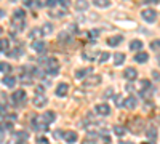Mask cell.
<instances>
[{"mask_svg": "<svg viewBox=\"0 0 160 144\" xmlns=\"http://www.w3.org/2000/svg\"><path fill=\"white\" fill-rule=\"evenodd\" d=\"M32 102H34V106H35V107H38V109H40V107H45V106H47L48 99H47L43 95H37V98H34V101H32Z\"/></svg>", "mask_w": 160, "mask_h": 144, "instance_id": "cell-9", "label": "cell"}, {"mask_svg": "<svg viewBox=\"0 0 160 144\" xmlns=\"http://www.w3.org/2000/svg\"><path fill=\"white\" fill-rule=\"evenodd\" d=\"M32 50L42 55V53H45V51H47V43L43 40H34L32 42Z\"/></svg>", "mask_w": 160, "mask_h": 144, "instance_id": "cell-6", "label": "cell"}, {"mask_svg": "<svg viewBox=\"0 0 160 144\" xmlns=\"http://www.w3.org/2000/svg\"><path fill=\"white\" fill-rule=\"evenodd\" d=\"M148 59H149V55L146 53V51H141V53H138V55L135 56V61H136V62H139V64H144Z\"/></svg>", "mask_w": 160, "mask_h": 144, "instance_id": "cell-17", "label": "cell"}, {"mask_svg": "<svg viewBox=\"0 0 160 144\" xmlns=\"http://www.w3.org/2000/svg\"><path fill=\"white\" fill-rule=\"evenodd\" d=\"M148 138H149L151 141H152V139L155 141V138H157V130H155L154 127H151V128L148 130Z\"/></svg>", "mask_w": 160, "mask_h": 144, "instance_id": "cell-29", "label": "cell"}, {"mask_svg": "<svg viewBox=\"0 0 160 144\" xmlns=\"http://www.w3.org/2000/svg\"><path fill=\"white\" fill-rule=\"evenodd\" d=\"M146 3H154L155 5V3H158V0H146Z\"/></svg>", "mask_w": 160, "mask_h": 144, "instance_id": "cell-42", "label": "cell"}, {"mask_svg": "<svg viewBox=\"0 0 160 144\" xmlns=\"http://www.w3.org/2000/svg\"><path fill=\"white\" fill-rule=\"evenodd\" d=\"M142 144H151V142H142Z\"/></svg>", "mask_w": 160, "mask_h": 144, "instance_id": "cell-49", "label": "cell"}, {"mask_svg": "<svg viewBox=\"0 0 160 144\" xmlns=\"http://www.w3.org/2000/svg\"><path fill=\"white\" fill-rule=\"evenodd\" d=\"M13 18H21V19H26V10H22V8L15 10V13H13Z\"/></svg>", "mask_w": 160, "mask_h": 144, "instance_id": "cell-25", "label": "cell"}, {"mask_svg": "<svg viewBox=\"0 0 160 144\" xmlns=\"http://www.w3.org/2000/svg\"><path fill=\"white\" fill-rule=\"evenodd\" d=\"M16 144H28V142H26V141H18Z\"/></svg>", "mask_w": 160, "mask_h": 144, "instance_id": "cell-46", "label": "cell"}, {"mask_svg": "<svg viewBox=\"0 0 160 144\" xmlns=\"http://www.w3.org/2000/svg\"><path fill=\"white\" fill-rule=\"evenodd\" d=\"M2 32H3V29H2V27H0V34H2Z\"/></svg>", "mask_w": 160, "mask_h": 144, "instance_id": "cell-48", "label": "cell"}, {"mask_svg": "<svg viewBox=\"0 0 160 144\" xmlns=\"http://www.w3.org/2000/svg\"><path fill=\"white\" fill-rule=\"evenodd\" d=\"M149 88H151L149 80H141V90H149Z\"/></svg>", "mask_w": 160, "mask_h": 144, "instance_id": "cell-33", "label": "cell"}, {"mask_svg": "<svg viewBox=\"0 0 160 144\" xmlns=\"http://www.w3.org/2000/svg\"><path fill=\"white\" fill-rule=\"evenodd\" d=\"M95 5L99 8H108L111 5V0H95Z\"/></svg>", "mask_w": 160, "mask_h": 144, "instance_id": "cell-26", "label": "cell"}, {"mask_svg": "<svg viewBox=\"0 0 160 144\" xmlns=\"http://www.w3.org/2000/svg\"><path fill=\"white\" fill-rule=\"evenodd\" d=\"M21 82L24 83V85H32V75L28 72V74H22L21 75Z\"/></svg>", "mask_w": 160, "mask_h": 144, "instance_id": "cell-22", "label": "cell"}, {"mask_svg": "<svg viewBox=\"0 0 160 144\" xmlns=\"http://www.w3.org/2000/svg\"><path fill=\"white\" fill-rule=\"evenodd\" d=\"M125 78H127V80H136V77H138V71L135 69V67H128L127 71H125Z\"/></svg>", "mask_w": 160, "mask_h": 144, "instance_id": "cell-12", "label": "cell"}, {"mask_svg": "<svg viewBox=\"0 0 160 144\" xmlns=\"http://www.w3.org/2000/svg\"><path fill=\"white\" fill-rule=\"evenodd\" d=\"M10 2H16V0H10Z\"/></svg>", "mask_w": 160, "mask_h": 144, "instance_id": "cell-50", "label": "cell"}, {"mask_svg": "<svg viewBox=\"0 0 160 144\" xmlns=\"http://www.w3.org/2000/svg\"><path fill=\"white\" fill-rule=\"evenodd\" d=\"M130 48H131L133 51H138V50H141V48H142V42H141V40H131Z\"/></svg>", "mask_w": 160, "mask_h": 144, "instance_id": "cell-23", "label": "cell"}, {"mask_svg": "<svg viewBox=\"0 0 160 144\" xmlns=\"http://www.w3.org/2000/svg\"><path fill=\"white\" fill-rule=\"evenodd\" d=\"M62 138L66 139V142H69V144H74V142L77 141V138H78V136H77V133H75V132H66Z\"/></svg>", "mask_w": 160, "mask_h": 144, "instance_id": "cell-14", "label": "cell"}, {"mask_svg": "<svg viewBox=\"0 0 160 144\" xmlns=\"http://www.w3.org/2000/svg\"><path fill=\"white\" fill-rule=\"evenodd\" d=\"M37 144H50V141L47 138H43V136H38L37 138Z\"/></svg>", "mask_w": 160, "mask_h": 144, "instance_id": "cell-37", "label": "cell"}, {"mask_svg": "<svg viewBox=\"0 0 160 144\" xmlns=\"http://www.w3.org/2000/svg\"><path fill=\"white\" fill-rule=\"evenodd\" d=\"M120 42H122V35H115V37H109L108 38V45H111V47H115Z\"/></svg>", "mask_w": 160, "mask_h": 144, "instance_id": "cell-21", "label": "cell"}, {"mask_svg": "<svg viewBox=\"0 0 160 144\" xmlns=\"http://www.w3.org/2000/svg\"><path fill=\"white\" fill-rule=\"evenodd\" d=\"M15 138H16L18 141H26V139H28V133H24V132H18Z\"/></svg>", "mask_w": 160, "mask_h": 144, "instance_id": "cell-32", "label": "cell"}, {"mask_svg": "<svg viewBox=\"0 0 160 144\" xmlns=\"http://www.w3.org/2000/svg\"><path fill=\"white\" fill-rule=\"evenodd\" d=\"M59 2V5L62 7V8H68L69 5H71V0H58Z\"/></svg>", "mask_w": 160, "mask_h": 144, "instance_id": "cell-39", "label": "cell"}, {"mask_svg": "<svg viewBox=\"0 0 160 144\" xmlns=\"http://www.w3.org/2000/svg\"><path fill=\"white\" fill-rule=\"evenodd\" d=\"M98 34H99V31H98V29H93V31H90V32H88V37H90V38H96V37H98Z\"/></svg>", "mask_w": 160, "mask_h": 144, "instance_id": "cell-36", "label": "cell"}, {"mask_svg": "<svg viewBox=\"0 0 160 144\" xmlns=\"http://www.w3.org/2000/svg\"><path fill=\"white\" fill-rule=\"evenodd\" d=\"M136 104H138V101H136L135 96H128V98L123 101V106H125L127 109H135V107H136Z\"/></svg>", "mask_w": 160, "mask_h": 144, "instance_id": "cell-13", "label": "cell"}, {"mask_svg": "<svg viewBox=\"0 0 160 144\" xmlns=\"http://www.w3.org/2000/svg\"><path fill=\"white\" fill-rule=\"evenodd\" d=\"M141 16H142V19H144V21H148V22H154V21L157 19V13H155V10H152V8H146V10H142V11H141Z\"/></svg>", "mask_w": 160, "mask_h": 144, "instance_id": "cell-2", "label": "cell"}, {"mask_svg": "<svg viewBox=\"0 0 160 144\" xmlns=\"http://www.w3.org/2000/svg\"><path fill=\"white\" fill-rule=\"evenodd\" d=\"M58 40H59V42H69V40H71V37H69L68 32H64V31H62V32L58 35Z\"/></svg>", "mask_w": 160, "mask_h": 144, "instance_id": "cell-30", "label": "cell"}, {"mask_svg": "<svg viewBox=\"0 0 160 144\" xmlns=\"http://www.w3.org/2000/svg\"><path fill=\"white\" fill-rule=\"evenodd\" d=\"M2 82H3V85H5V87H8V88H13V87L16 85V78L13 77V75H5Z\"/></svg>", "mask_w": 160, "mask_h": 144, "instance_id": "cell-15", "label": "cell"}, {"mask_svg": "<svg viewBox=\"0 0 160 144\" xmlns=\"http://www.w3.org/2000/svg\"><path fill=\"white\" fill-rule=\"evenodd\" d=\"M157 62H158V66H160V55L157 56Z\"/></svg>", "mask_w": 160, "mask_h": 144, "instance_id": "cell-47", "label": "cell"}, {"mask_svg": "<svg viewBox=\"0 0 160 144\" xmlns=\"http://www.w3.org/2000/svg\"><path fill=\"white\" fill-rule=\"evenodd\" d=\"M101 83V75H98V74H91L90 77H88V80L83 83L85 87H98Z\"/></svg>", "mask_w": 160, "mask_h": 144, "instance_id": "cell-5", "label": "cell"}, {"mask_svg": "<svg viewBox=\"0 0 160 144\" xmlns=\"http://www.w3.org/2000/svg\"><path fill=\"white\" fill-rule=\"evenodd\" d=\"M90 72H93V69H91V67H90V69H78V71L75 72V78H78V80H80V78L87 77Z\"/></svg>", "mask_w": 160, "mask_h": 144, "instance_id": "cell-20", "label": "cell"}, {"mask_svg": "<svg viewBox=\"0 0 160 144\" xmlns=\"http://www.w3.org/2000/svg\"><path fill=\"white\" fill-rule=\"evenodd\" d=\"M120 144H133V142H131V141H122Z\"/></svg>", "mask_w": 160, "mask_h": 144, "instance_id": "cell-45", "label": "cell"}, {"mask_svg": "<svg viewBox=\"0 0 160 144\" xmlns=\"http://www.w3.org/2000/svg\"><path fill=\"white\" fill-rule=\"evenodd\" d=\"M42 64H43V67L47 69V74L50 77H55L59 74V64L55 58H43L42 59Z\"/></svg>", "mask_w": 160, "mask_h": 144, "instance_id": "cell-1", "label": "cell"}, {"mask_svg": "<svg viewBox=\"0 0 160 144\" xmlns=\"http://www.w3.org/2000/svg\"><path fill=\"white\" fill-rule=\"evenodd\" d=\"M0 72H3V74L11 72V66H10L8 62H0Z\"/></svg>", "mask_w": 160, "mask_h": 144, "instance_id": "cell-28", "label": "cell"}, {"mask_svg": "<svg viewBox=\"0 0 160 144\" xmlns=\"http://www.w3.org/2000/svg\"><path fill=\"white\" fill-rule=\"evenodd\" d=\"M151 48L155 51V50H160V40H152L151 42Z\"/></svg>", "mask_w": 160, "mask_h": 144, "instance_id": "cell-35", "label": "cell"}, {"mask_svg": "<svg viewBox=\"0 0 160 144\" xmlns=\"http://www.w3.org/2000/svg\"><path fill=\"white\" fill-rule=\"evenodd\" d=\"M7 119H8V120H16V114H8Z\"/></svg>", "mask_w": 160, "mask_h": 144, "instance_id": "cell-41", "label": "cell"}, {"mask_svg": "<svg viewBox=\"0 0 160 144\" xmlns=\"http://www.w3.org/2000/svg\"><path fill=\"white\" fill-rule=\"evenodd\" d=\"M8 47H10L8 38H0V51H8Z\"/></svg>", "mask_w": 160, "mask_h": 144, "instance_id": "cell-24", "label": "cell"}, {"mask_svg": "<svg viewBox=\"0 0 160 144\" xmlns=\"http://www.w3.org/2000/svg\"><path fill=\"white\" fill-rule=\"evenodd\" d=\"M22 2H24V5H31L32 0H22Z\"/></svg>", "mask_w": 160, "mask_h": 144, "instance_id": "cell-43", "label": "cell"}, {"mask_svg": "<svg viewBox=\"0 0 160 144\" xmlns=\"http://www.w3.org/2000/svg\"><path fill=\"white\" fill-rule=\"evenodd\" d=\"M3 16H5V11H3V10H0V19H2Z\"/></svg>", "mask_w": 160, "mask_h": 144, "instance_id": "cell-44", "label": "cell"}, {"mask_svg": "<svg viewBox=\"0 0 160 144\" xmlns=\"http://www.w3.org/2000/svg\"><path fill=\"white\" fill-rule=\"evenodd\" d=\"M55 119H56V114H55V112H51V111H47V112L42 115V122H43V125L53 123V122H55Z\"/></svg>", "mask_w": 160, "mask_h": 144, "instance_id": "cell-8", "label": "cell"}, {"mask_svg": "<svg viewBox=\"0 0 160 144\" xmlns=\"http://www.w3.org/2000/svg\"><path fill=\"white\" fill-rule=\"evenodd\" d=\"M141 128H142V122H141L139 119H136L135 122L130 125V130H131L133 133H139V130H141Z\"/></svg>", "mask_w": 160, "mask_h": 144, "instance_id": "cell-18", "label": "cell"}, {"mask_svg": "<svg viewBox=\"0 0 160 144\" xmlns=\"http://www.w3.org/2000/svg\"><path fill=\"white\" fill-rule=\"evenodd\" d=\"M56 2H58V0H48V3H47V5H48L50 8H55V5H56Z\"/></svg>", "mask_w": 160, "mask_h": 144, "instance_id": "cell-40", "label": "cell"}, {"mask_svg": "<svg viewBox=\"0 0 160 144\" xmlns=\"http://www.w3.org/2000/svg\"><path fill=\"white\" fill-rule=\"evenodd\" d=\"M112 99H114V102L117 104V106H123V101H122V96H120V95H117V96H114Z\"/></svg>", "mask_w": 160, "mask_h": 144, "instance_id": "cell-34", "label": "cell"}, {"mask_svg": "<svg viewBox=\"0 0 160 144\" xmlns=\"http://www.w3.org/2000/svg\"><path fill=\"white\" fill-rule=\"evenodd\" d=\"M13 102H16V104H22V102H26V91L24 90H18V91H15L13 93Z\"/></svg>", "mask_w": 160, "mask_h": 144, "instance_id": "cell-4", "label": "cell"}, {"mask_svg": "<svg viewBox=\"0 0 160 144\" xmlns=\"http://www.w3.org/2000/svg\"><path fill=\"white\" fill-rule=\"evenodd\" d=\"M0 142H2V136H0Z\"/></svg>", "mask_w": 160, "mask_h": 144, "instance_id": "cell-51", "label": "cell"}, {"mask_svg": "<svg viewBox=\"0 0 160 144\" xmlns=\"http://www.w3.org/2000/svg\"><path fill=\"white\" fill-rule=\"evenodd\" d=\"M95 112L98 115H109L111 114V107L106 102H101V104H96L95 106Z\"/></svg>", "mask_w": 160, "mask_h": 144, "instance_id": "cell-3", "label": "cell"}, {"mask_svg": "<svg viewBox=\"0 0 160 144\" xmlns=\"http://www.w3.org/2000/svg\"><path fill=\"white\" fill-rule=\"evenodd\" d=\"M125 132H127V130H125L122 125H115V127H114V133H115L117 136H123Z\"/></svg>", "mask_w": 160, "mask_h": 144, "instance_id": "cell-27", "label": "cell"}, {"mask_svg": "<svg viewBox=\"0 0 160 144\" xmlns=\"http://www.w3.org/2000/svg\"><path fill=\"white\" fill-rule=\"evenodd\" d=\"M51 32H53V24L51 22H45L42 26V29H40V34L42 35H50Z\"/></svg>", "mask_w": 160, "mask_h": 144, "instance_id": "cell-16", "label": "cell"}, {"mask_svg": "<svg viewBox=\"0 0 160 144\" xmlns=\"http://www.w3.org/2000/svg\"><path fill=\"white\" fill-rule=\"evenodd\" d=\"M11 26H13V29H16V31H22L24 26H26V19L13 18V19H11Z\"/></svg>", "mask_w": 160, "mask_h": 144, "instance_id": "cell-10", "label": "cell"}, {"mask_svg": "<svg viewBox=\"0 0 160 144\" xmlns=\"http://www.w3.org/2000/svg\"><path fill=\"white\" fill-rule=\"evenodd\" d=\"M68 93H69V85H68V83H59V85L56 87V96L64 98Z\"/></svg>", "mask_w": 160, "mask_h": 144, "instance_id": "cell-7", "label": "cell"}, {"mask_svg": "<svg viewBox=\"0 0 160 144\" xmlns=\"http://www.w3.org/2000/svg\"><path fill=\"white\" fill-rule=\"evenodd\" d=\"M123 62H125V55L123 53H115L114 55V64L115 66H122Z\"/></svg>", "mask_w": 160, "mask_h": 144, "instance_id": "cell-19", "label": "cell"}, {"mask_svg": "<svg viewBox=\"0 0 160 144\" xmlns=\"http://www.w3.org/2000/svg\"><path fill=\"white\" fill-rule=\"evenodd\" d=\"M48 3V0H35V5L38 7V8H42V7H45Z\"/></svg>", "mask_w": 160, "mask_h": 144, "instance_id": "cell-38", "label": "cell"}, {"mask_svg": "<svg viewBox=\"0 0 160 144\" xmlns=\"http://www.w3.org/2000/svg\"><path fill=\"white\" fill-rule=\"evenodd\" d=\"M90 8L88 0H75V10L77 11H87Z\"/></svg>", "mask_w": 160, "mask_h": 144, "instance_id": "cell-11", "label": "cell"}, {"mask_svg": "<svg viewBox=\"0 0 160 144\" xmlns=\"http://www.w3.org/2000/svg\"><path fill=\"white\" fill-rule=\"evenodd\" d=\"M109 58H111V55L108 53V51H102V53L99 55V62L102 64V62H106V61H108Z\"/></svg>", "mask_w": 160, "mask_h": 144, "instance_id": "cell-31", "label": "cell"}]
</instances>
